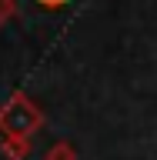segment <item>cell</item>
I'll use <instances>...</instances> for the list:
<instances>
[{"label": "cell", "instance_id": "obj_2", "mask_svg": "<svg viewBox=\"0 0 157 160\" xmlns=\"http://www.w3.org/2000/svg\"><path fill=\"white\" fill-rule=\"evenodd\" d=\"M0 150L7 160H27L30 153V140H0Z\"/></svg>", "mask_w": 157, "mask_h": 160}, {"label": "cell", "instance_id": "obj_1", "mask_svg": "<svg viewBox=\"0 0 157 160\" xmlns=\"http://www.w3.org/2000/svg\"><path fill=\"white\" fill-rule=\"evenodd\" d=\"M47 123L44 110L34 100L17 90L0 103V140H30L40 127Z\"/></svg>", "mask_w": 157, "mask_h": 160}, {"label": "cell", "instance_id": "obj_4", "mask_svg": "<svg viewBox=\"0 0 157 160\" xmlns=\"http://www.w3.org/2000/svg\"><path fill=\"white\" fill-rule=\"evenodd\" d=\"M17 17V0H0V27Z\"/></svg>", "mask_w": 157, "mask_h": 160}, {"label": "cell", "instance_id": "obj_3", "mask_svg": "<svg viewBox=\"0 0 157 160\" xmlns=\"http://www.w3.org/2000/svg\"><path fill=\"white\" fill-rule=\"evenodd\" d=\"M44 160H77V150H74L70 140H57V143H50V147H47Z\"/></svg>", "mask_w": 157, "mask_h": 160}, {"label": "cell", "instance_id": "obj_5", "mask_svg": "<svg viewBox=\"0 0 157 160\" xmlns=\"http://www.w3.org/2000/svg\"><path fill=\"white\" fill-rule=\"evenodd\" d=\"M40 7H47V10H57V7H64V3H70V0H37Z\"/></svg>", "mask_w": 157, "mask_h": 160}]
</instances>
